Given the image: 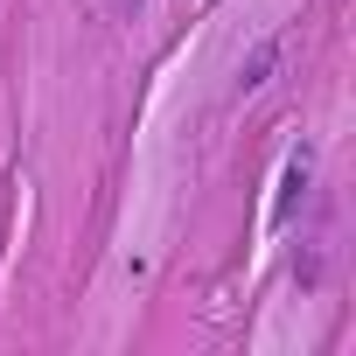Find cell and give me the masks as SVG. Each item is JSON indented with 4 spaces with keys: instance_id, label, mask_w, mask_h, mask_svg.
<instances>
[{
    "instance_id": "obj_1",
    "label": "cell",
    "mask_w": 356,
    "mask_h": 356,
    "mask_svg": "<svg viewBox=\"0 0 356 356\" xmlns=\"http://www.w3.org/2000/svg\"><path fill=\"white\" fill-rule=\"evenodd\" d=\"M300 196H307V154H293V161L280 168V189H273V210H266V224L280 231V224L293 217V203H300Z\"/></svg>"
},
{
    "instance_id": "obj_2",
    "label": "cell",
    "mask_w": 356,
    "mask_h": 356,
    "mask_svg": "<svg viewBox=\"0 0 356 356\" xmlns=\"http://www.w3.org/2000/svg\"><path fill=\"white\" fill-rule=\"evenodd\" d=\"M273 63H280V42H259L252 63H238V91H259V84L273 77Z\"/></svg>"
},
{
    "instance_id": "obj_3",
    "label": "cell",
    "mask_w": 356,
    "mask_h": 356,
    "mask_svg": "<svg viewBox=\"0 0 356 356\" xmlns=\"http://www.w3.org/2000/svg\"><path fill=\"white\" fill-rule=\"evenodd\" d=\"M112 8H119V15H140V8H147V0H112Z\"/></svg>"
}]
</instances>
